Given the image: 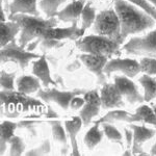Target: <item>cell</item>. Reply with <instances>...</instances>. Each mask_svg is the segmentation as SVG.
<instances>
[{"label": "cell", "instance_id": "43", "mask_svg": "<svg viewBox=\"0 0 156 156\" xmlns=\"http://www.w3.org/2000/svg\"><path fill=\"white\" fill-rule=\"evenodd\" d=\"M148 2H150L153 6L156 7V0H148Z\"/></svg>", "mask_w": 156, "mask_h": 156}, {"label": "cell", "instance_id": "34", "mask_svg": "<svg viewBox=\"0 0 156 156\" xmlns=\"http://www.w3.org/2000/svg\"><path fill=\"white\" fill-rule=\"evenodd\" d=\"M127 1L142 9L143 11L148 12L151 17H153L156 20V7L153 6L150 2H148V0H127Z\"/></svg>", "mask_w": 156, "mask_h": 156}, {"label": "cell", "instance_id": "9", "mask_svg": "<svg viewBox=\"0 0 156 156\" xmlns=\"http://www.w3.org/2000/svg\"><path fill=\"white\" fill-rule=\"evenodd\" d=\"M115 72H121L125 76L133 78L140 72V62L131 58H112L105 65L104 73L106 76H109Z\"/></svg>", "mask_w": 156, "mask_h": 156}, {"label": "cell", "instance_id": "8", "mask_svg": "<svg viewBox=\"0 0 156 156\" xmlns=\"http://www.w3.org/2000/svg\"><path fill=\"white\" fill-rule=\"evenodd\" d=\"M83 90H66V92H62L56 89H47L42 90L40 89L37 93V96L41 98L43 101L49 103L54 102L58 104L62 109H68L70 107V102L75 96L78 95L84 94Z\"/></svg>", "mask_w": 156, "mask_h": 156}, {"label": "cell", "instance_id": "26", "mask_svg": "<svg viewBox=\"0 0 156 156\" xmlns=\"http://www.w3.org/2000/svg\"><path fill=\"white\" fill-rule=\"evenodd\" d=\"M99 125L98 123L95 122V125L92 128H90V130L87 132L84 136V144L87 145V147L90 150H93L95 147L100 144V142L102 140L103 133L101 130L99 129Z\"/></svg>", "mask_w": 156, "mask_h": 156}, {"label": "cell", "instance_id": "44", "mask_svg": "<svg viewBox=\"0 0 156 156\" xmlns=\"http://www.w3.org/2000/svg\"><path fill=\"white\" fill-rule=\"evenodd\" d=\"M123 154H124V155H131L132 152H131V150H128V151H126V152L123 153Z\"/></svg>", "mask_w": 156, "mask_h": 156}, {"label": "cell", "instance_id": "38", "mask_svg": "<svg viewBox=\"0 0 156 156\" xmlns=\"http://www.w3.org/2000/svg\"><path fill=\"white\" fill-rule=\"evenodd\" d=\"M84 103H85L84 98L79 97V95H78V96H75L71 100V102H70V107H71L72 109L76 110V109H79V108H82Z\"/></svg>", "mask_w": 156, "mask_h": 156}, {"label": "cell", "instance_id": "31", "mask_svg": "<svg viewBox=\"0 0 156 156\" xmlns=\"http://www.w3.org/2000/svg\"><path fill=\"white\" fill-rule=\"evenodd\" d=\"M9 155L12 156H20L24 153L25 144L20 136L14 135L9 140Z\"/></svg>", "mask_w": 156, "mask_h": 156}, {"label": "cell", "instance_id": "33", "mask_svg": "<svg viewBox=\"0 0 156 156\" xmlns=\"http://www.w3.org/2000/svg\"><path fill=\"white\" fill-rule=\"evenodd\" d=\"M1 76H0V82H1L2 90H15V77L16 73H7L1 70Z\"/></svg>", "mask_w": 156, "mask_h": 156}, {"label": "cell", "instance_id": "36", "mask_svg": "<svg viewBox=\"0 0 156 156\" xmlns=\"http://www.w3.org/2000/svg\"><path fill=\"white\" fill-rule=\"evenodd\" d=\"M40 121H34V120H31V121H21V122L18 123V127L19 128H25L26 130L31 133L32 135L36 136L37 135V124H40Z\"/></svg>", "mask_w": 156, "mask_h": 156}, {"label": "cell", "instance_id": "42", "mask_svg": "<svg viewBox=\"0 0 156 156\" xmlns=\"http://www.w3.org/2000/svg\"><path fill=\"white\" fill-rule=\"evenodd\" d=\"M151 154L152 155H156V143L153 145V147L151 148Z\"/></svg>", "mask_w": 156, "mask_h": 156}, {"label": "cell", "instance_id": "47", "mask_svg": "<svg viewBox=\"0 0 156 156\" xmlns=\"http://www.w3.org/2000/svg\"><path fill=\"white\" fill-rule=\"evenodd\" d=\"M72 1H75V0H72Z\"/></svg>", "mask_w": 156, "mask_h": 156}, {"label": "cell", "instance_id": "11", "mask_svg": "<svg viewBox=\"0 0 156 156\" xmlns=\"http://www.w3.org/2000/svg\"><path fill=\"white\" fill-rule=\"evenodd\" d=\"M80 59L83 62L87 70L95 74L97 82L99 84H104L106 82V75L104 73V67L108 62V57L104 55H94L83 53L80 56Z\"/></svg>", "mask_w": 156, "mask_h": 156}, {"label": "cell", "instance_id": "37", "mask_svg": "<svg viewBox=\"0 0 156 156\" xmlns=\"http://www.w3.org/2000/svg\"><path fill=\"white\" fill-rule=\"evenodd\" d=\"M64 45V43H62L58 40L54 39H44L41 42V48L43 50H49L52 48H59Z\"/></svg>", "mask_w": 156, "mask_h": 156}, {"label": "cell", "instance_id": "6", "mask_svg": "<svg viewBox=\"0 0 156 156\" xmlns=\"http://www.w3.org/2000/svg\"><path fill=\"white\" fill-rule=\"evenodd\" d=\"M128 54L156 58V29L143 37H133L123 46Z\"/></svg>", "mask_w": 156, "mask_h": 156}, {"label": "cell", "instance_id": "4", "mask_svg": "<svg viewBox=\"0 0 156 156\" xmlns=\"http://www.w3.org/2000/svg\"><path fill=\"white\" fill-rule=\"evenodd\" d=\"M41 101L29 97L21 92H15L7 90H1V106L5 115L9 118H16L21 114L29 110L30 108L42 106Z\"/></svg>", "mask_w": 156, "mask_h": 156}, {"label": "cell", "instance_id": "27", "mask_svg": "<svg viewBox=\"0 0 156 156\" xmlns=\"http://www.w3.org/2000/svg\"><path fill=\"white\" fill-rule=\"evenodd\" d=\"M67 0H40V7L48 18H52L57 15L58 7Z\"/></svg>", "mask_w": 156, "mask_h": 156}, {"label": "cell", "instance_id": "28", "mask_svg": "<svg viewBox=\"0 0 156 156\" xmlns=\"http://www.w3.org/2000/svg\"><path fill=\"white\" fill-rule=\"evenodd\" d=\"M49 124L51 125L52 129V135H53L54 140L60 143L65 146V148H68V137H67V131L64 129L60 121H49Z\"/></svg>", "mask_w": 156, "mask_h": 156}, {"label": "cell", "instance_id": "16", "mask_svg": "<svg viewBox=\"0 0 156 156\" xmlns=\"http://www.w3.org/2000/svg\"><path fill=\"white\" fill-rule=\"evenodd\" d=\"M84 5H85V0H75V1H72L65 9L57 12L56 15L57 19L62 22H66V23H69V22H71V23L77 22L78 19L81 16V12Z\"/></svg>", "mask_w": 156, "mask_h": 156}, {"label": "cell", "instance_id": "3", "mask_svg": "<svg viewBox=\"0 0 156 156\" xmlns=\"http://www.w3.org/2000/svg\"><path fill=\"white\" fill-rule=\"evenodd\" d=\"M121 45L119 42L100 34H90L76 41L77 48L83 53L104 55L108 58L121 54Z\"/></svg>", "mask_w": 156, "mask_h": 156}, {"label": "cell", "instance_id": "22", "mask_svg": "<svg viewBox=\"0 0 156 156\" xmlns=\"http://www.w3.org/2000/svg\"><path fill=\"white\" fill-rule=\"evenodd\" d=\"M41 80L37 76H29V75H23L17 79V90L26 95H30L32 93L37 92L41 89L40 84Z\"/></svg>", "mask_w": 156, "mask_h": 156}, {"label": "cell", "instance_id": "10", "mask_svg": "<svg viewBox=\"0 0 156 156\" xmlns=\"http://www.w3.org/2000/svg\"><path fill=\"white\" fill-rule=\"evenodd\" d=\"M84 100L85 103L80 110L79 117L81 118L83 122V126H87L92 122L93 118L99 115L100 108H101V99L100 95L98 94L97 90H89L84 93Z\"/></svg>", "mask_w": 156, "mask_h": 156}, {"label": "cell", "instance_id": "39", "mask_svg": "<svg viewBox=\"0 0 156 156\" xmlns=\"http://www.w3.org/2000/svg\"><path fill=\"white\" fill-rule=\"evenodd\" d=\"M125 132V137H126V142H127V146L128 148H130L132 146V142H133V131L131 129H124Z\"/></svg>", "mask_w": 156, "mask_h": 156}, {"label": "cell", "instance_id": "23", "mask_svg": "<svg viewBox=\"0 0 156 156\" xmlns=\"http://www.w3.org/2000/svg\"><path fill=\"white\" fill-rule=\"evenodd\" d=\"M18 128V124L11 121H4L0 126V147H1V154H4L6 150V145L9 143L11 138L14 136L15 130Z\"/></svg>", "mask_w": 156, "mask_h": 156}, {"label": "cell", "instance_id": "40", "mask_svg": "<svg viewBox=\"0 0 156 156\" xmlns=\"http://www.w3.org/2000/svg\"><path fill=\"white\" fill-rule=\"evenodd\" d=\"M46 117L51 119V118H57L58 115H57L56 112H55L54 110L52 109L51 106H48V112H47V114H46Z\"/></svg>", "mask_w": 156, "mask_h": 156}, {"label": "cell", "instance_id": "1", "mask_svg": "<svg viewBox=\"0 0 156 156\" xmlns=\"http://www.w3.org/2000/svg\"><path fill=\"white\" fill-rule=\"evenodd\" d=\"M115 11L120 19L123 42L128 36L140 34L156 25L153 17L127 0H115Z\"/></svg>", "mask_w": 156, "mask_h": 156}, {"label": "cell", "instance_id": "12", "mask_svg": "<svg viewBox=\"0 0 156 156\" xmlns=\"http://www.w3.org/2000/svg\"><path fill=\"white\" fill-rule=\"evenodd\" d=\"M100 99H101V106L104 109L124 106L123 96L115 83L105 82L100 90Z\"/></svg>", "mask_w": 156, "mask_h": 156}, {"label": "cell", "instance_id": "7", "mask_svg": "<svg viewBox=\"0 0 156 156\" xmlns=\"http://www.w3.org/2000/svg\"><path fill=\"white\" fill-rule=\"evenodd\" d=\"M0 57H1L2 64L9 62H16L22 70H25L28 67L29 62L34 58H39L40 55L32 53L31 51L26 50V48H23L20 45H17L16 41L14 40L4 47H1Z\"/></svg>", "mask_w": 156, "mask_h": 156}, {"label": "cell", "instance_id": "46", "mask_svg": "<svg viewBox=\"0 0 156 156\" xmlns=\"http://www.w3.org/2000/svg\"><path fill=\"white\" fill-rule=\"evenodd\" d=\"M4 1H5V2H6V6H7V5H9V0H4Z\"/></svg>", "mask_w": 156, "mask_h": 156}, {"label": "cell", "instance_id": "13", "mask_svg": "<svg viewBox=\"0 0 156 156\" xmlns=\"http://www.w3.org/2000/svg\"><path fill=\"white\" fill-rule=\"evenodd\" d=\"M115 83L120 90L122 96L125 98L129 103L134 104V103L143 102L144 100V96L140 94L136 84L127 76H115L114 78Z\"/></svg>", "mask_w": 156, "mask_h": 156}, {"label": "cell", "instance_id": "29", "mask_svg": "<svg viewBox=\"0 0 156 156\" xmlns=\"http://www.w3.org/2000/svg\"><path fill=\"white\" fill-rule=\"evenodd\" d=\"M96 9L92 6V3L90 2H87L84 5L83 9H82L81 12V28L82 29H87L90 28V26H92L94 24L95 20H96Z\"/></svg>", "mask_w": 156, "mask_h": 156}, {"label": "cell", "instance_id": "2", "mask_svg": "<svg viewBox=\"0 0 156 156\" xmlns=\"http://www.w3.org/2000/svg\"><path fill=\"white\" fill-rule=\"evenodd\" d=\"M9 19L17 22L21 26L19 45L23 48H26L29 43L37 39L43 41L47 30L56 27L57 22H58L56 17L43 19L39 16L25 14H17L14 16H9Z\"/></svg>", "mask_w": 156, "mask_h": 156}, {"label": "cell", "instance_id": "5", "mask_svg": "<svg viewBox=\"0 0 156 156\" xmlns=\"http://www.w3.org/2000/svg\"><path fill=\"white\" fill-rule=\"evenodd\" d=\"M94 31L96 34L107 37L123 44L121 37V23L115 9H105L96 16L94 22Z\"/></svg>", "mask_w": 156, "mask_h": 156}, {"label": "cell", "instance_id": "32", "mask_svg": "<svg viewBox=\"0 0 156 156\" xmlns=\"http://www.w3.org/2000/svg\"><path fill=\"white\" fill-rule=\"evenodd\" d=\"M140 72L147 75H156V58L153 57H143L140 60Z\"/></svg>", "mask_w": 156, "mask_h": 156}, {"label": "cell", "instance_id": "17", "mask_svg": "<svg viewBox=\"0 0 156 156\" xmlns=\"http://www.w3.org/2000/svg\"><path fill=\"white\" fill-rule=\"evenodd\" d=\"M37 0H12L6 6L9 11V17L17 14L40 16L37 7Z\"/></svg>", "mask_w": 156, "mask_h": 156}, {"label": "cell", "instance_id": "45", "mask_svg": "<svg viewBox=\"0 0 156 156\" xmlns=\"http://www.w3.org/2000/svg\"><path fill=\"white\" fill-rule=\"evenodd\" d=\"M153 112H154V114L156 115V105H153Z\"/></svg>", "mask_w": 156, "mask_h": 156}, {"label": "cell", "instance_id": "21", "mask_svg": "<svg viewBox=\"0 0 156 156\" xmlns=\"http://www.w3.org/2000/svg\"><path fill=\"white\" fill-rule=\"evenodd\" d=\"M140 122L143 124L148 123L156 127V115L153 112V108L148 105H140L136 108L134 114H131L128 118L127 123H135Z\"/></svg>", "mask_w": 156, "mask_h": 156}, {"label": "cell", "instance_id": "25", "mask_svg": "<svg viewBox=\"0 0 156 156\" xmlns=\"http://www.w3.org/2000/svg\"><path fill=\"white\" fill-rule=\"evenodd\" d=\"M130 112L124 109H114L108 112L106 115L100 118L99 120L96 121L98 124H102V123H110L114 124L115 122H127L128 118L130 117Z\"/></svg>", "mask_w": 156, "mask_h": 156}, {"label": "cell", "instance_id": "18", "mask_svg": "<svg viewBox=\"0 0 156 156\" xmlns=\"http://www.w3.org/2000/svg\"><path fill=\"white\" fill-rule=\"evenodd\" d=\"M32 74L41 80L45 87H48L49 84H56V82L52 79L51 74H50V70L45 55H42L37 60L32 62Z\"/></svg>", "mask_w": 156, "mask_h": 156}, {"label": "cell", "instance_id": "19", "mask_svg": "<svg viewBox=\"0 0 156 156\" xmlns=\"http://www.w3.org/2000/svg\"><path fill=\"white\" fill-rule=\"evenodd\" d=\"M81 125H83L81 118L80 117H74L72 120H68L65 122V129L67 131L68 136L70 138L72 147V155L78 156L80 155V152L78 150V144H77V134L79 130L81 129Z\"/></svg>", "mask_w": 156, "mask_h": 156}, {"label": "cell", "instance_id": "41", "mask_svg": "<svg viewBox=\"0 0 156 156\" xmlns=\"http://www.w3.org/2000/svg\"><path fill=\"white\" fill-rule=\"evenodd\" d=\"M0 21H1V22H5L6 21V16H5V14H4V9H3V7H1V9H0Z\"/></svg>", "mask_w": 156, "mask_h": 156}, {"label": "cell", "instance_id": "15", "mask_svg": "<svg viewBox=\"0 0 156 156\" xmlns=\"http://www.w3.org/2000/svg\"><path fill=\"white\" fill-rule=\"evenodd\" d=\"M84 31V29L78 28L77 22H74L70 27H65V28L53 27V28L48 29L45 34L44 39H54L58 41H62V40L77 41L83 36Z\"/></svg>", "mask_w": 156, "mask_h": 156}, {"label": "cell", "instance_id": "20", "mask_svg": "<svg viewBox=\"0 0 156 156\" xmlns=\"http://www.w3.org/2000/svg\"><path fill=\"white\" fill-rule=\"evenodd\" d=\"M18 34H21V26L15 21L0 22V45L4 47L9 43L14 41Z\"/></svg>", "mask_w": 156, "mask_h": 156}, {"label": "cell", "instance_id": "30", "mask_svg": "<svg viewBox=\"0 0 156 156\" xmlns=\"http://www.w3.org/2000/svg\"><path fill=\"white\" fill-rule=\"evenodd\" d=\"M101 125L103 128V132H104V134L106 135V137L110 140V142L118 143V144L123 146L122 134H121V132L114 126V125H112L110 123H102Z\"/></svg>", "mask_w": 156, "mask_h": 156}, {"label": "cell", "instance_id": "35", "mask_svg": "<svg viewBox=\"0 0 156 156\" xmlns=\"http://www.w3.org/2000/svg\"><path fill=\"white\" fill-rule=\"evenodd\" d=\"M51 150V146H50V142L48 140H45L42 143L41 146L34 148V149L29 150L28 152L25 153V155L27 156H40V155H47L50 153Z\"/></svg>", "mask_w": 156, "mask_h": 156}, {"label": "cell", "instance_id": "24", "mask_svg": "<svg viewBox=\"0 0 156 156\" xmlns=\"http://www.w3.org/2000/svg\"><path fill=\"white\" fill-rule=\"evenodd\" d=\"M140 83L144 87V100L150 102L152 99L156 98V79L150 75H143L138 79Z\"/></svg>", "mask_w": 156, "mask_h": 156}, {"label": "cell", "instance_id": "14", "mask_svg": "<svg viewBox=\"0 0 156 156\" xmlns=\"http://www.w3.org/2000/svg\"><path fill=\"white\" fill-rule=\"evenodd\" d=\"M130 129L133 131L132 155H147L143 152V145L145 142L151 140L156 134V130L147 128L144 125H130Z\"/></svg>", "mask_w": 156, "mask_h": 156}]
</instances>
